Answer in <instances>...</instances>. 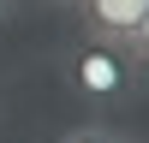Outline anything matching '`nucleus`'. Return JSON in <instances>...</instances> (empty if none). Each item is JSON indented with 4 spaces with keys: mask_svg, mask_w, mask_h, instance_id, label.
<instances>
[{
    "mask_svg": "<svg viewBox=\"0 0 149 143\" xmlns=\"http://www.w3.org/2000/svg\"><path fill=\"white\" fill-rule=\"evenodd\" d=\"M12 6H18V0H0V18H6V12H12Z\"/></svg>",
    "mask_w": 149,
    "mask_h": 143,
    "instance_id": "obj_5",
    "label": "nucleus"
},
{
    "mask_svg": "<svg viewBox=\"0 0 149 143\" xmlns=\"http://www.w3.org/2000/svg\"><path fill=\"white\" fill-rule=\"evenodd\" d=\"M125 54H131V60H137V66L149 72V12H143V24H137V30H131V42H125Z\"/></svg>",
    "mask_w": 149,
    "mask_h": 143,
    "instance_id": "obj_4",
    "label": "nucleus"
},
{
    "mask_svg": "<svg viewBox=\"0 0 149 143\" xmlns=\"http://www.w3.org/2000/svg\"><path fill=\"white\" fill-rule=\"evenodd\" d=\"M66 83L84 101H137L143 95V66L125 48H107V42H90L84 36L66 54Z\"/></svg>",
    "mask_w": 149,
    "mask_h": 143,
    "instance_id": "obj_1",
    "label": "nucleus"
},
{
    "mask_svg": "<svg viewBox=\"0 0 149 143\" xmlns=\"http://www.w3.org/2000/svg\"><path fill=\"white\" fill-rule=\"evenodd\" d=\"M149 0H78V24L90 42H107V48H125L131 30L143 24Z\"/></svg>",
    "mask_w": 149,
    "mask_h": 143,
    "instance_id": "obj_2",
    "label": "nucleus"
},
{
    "mask_svg": "<svg viewBox=\"0 0 149 143\" xmlns=\"http://www.w3.org/2000/svg\"><path fill=\"white\" fill-rule=\"evenodd\" d=\"M54 6H78V0H54Z\"/></svg>",
    "mask_w": 149,
    "mask_h": 143,
    "instance_id": "obj_6",
    "label": "nucleus"
},
{
    "mask_svg": "<svg viewBox=\"0 0 149 143\" xmlns=\"http://www.w3.org/2000/svg\"><path fill=\"white\" fill-rule=\"evenodd\" d=\"M60 143H137V137H125V131H113V125H78V131H66Z\"/></svg>",
    "mask_w": 149,
    "mask_h": 143,
    "instance_id": "obj_3",
    "label": "nucleus"
}]
</instances>
